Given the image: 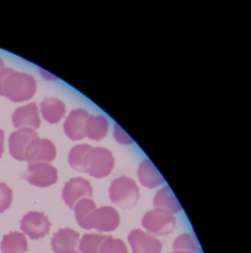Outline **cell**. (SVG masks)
<instances>
[{
    "mask_svg": "<svg viewBox=\"0 0 251 253\" xmlns=\"http://www.w3.org/2000/svg\"><path fill=\"white\" fill-rule=\"evenodd\" d=\"M36 91V81L32 75L11 68L0 69V95L20 103L30 100Z\"/></svg>",
    "mask_w": 251,
    "mask_h": 253,
    "instance_id": "1",
    "label": "cell"
},
{
    "mask_svg": "<svg viewBox=\"0 0 251 253\" xmlns=\"http://www.w3.org/2000/svg\"><path fill=\"white\" fill-rule=\"evenodd\" d=\"M114 164V156L110 149L103 146L92 147L85 159L83 172L95 178H103L112 172Z\"/></svg>",
    "mask_w": 251,
    "mask_h": 253,
    "instance_id": "2",
    "label": "cell"
},
{
    "mask_svg": "<svg viewBox=\"0 0 251 253\" xmlns=\"http://www.w3.org/2000/svg\"><path fill=\"white\" fill-rule=\"evenodd\" d=\"M110 201L122 209H129L137 204L140 198V188L132 178L122 176L112 181L109 188Z\"/></svg>",
    "mask_w": 251,
    "mask_h": 253,
    "instance_id": "3",
    "label": "cell"
},
{
    "mask_svg": "<svg viewBox=\"0 0 251 253\" xmlns=\"http://www.w3.org/2000/svg\"><path fill=\"white\" fill-rule=\"evenodd\" d=\"M21 178L37 187H49L58 180V171L48 163H36L29 164L27 169L21 174Z\"/></svg>",
    "mask_w": 251,
    "mask_h": 253,
    "instance_id": "4",
    "label": "cell"
},
{
    "mask_svg": "<svg viewBox=\"0 0 251 253\" xmlns=\"http://www.w3.org/2000/svg\"><path fill=\"white\" fill-rule=\"evenodd\" d=\"M142 224L150 233L164 236L174 232L177 220L174 214L155 209L144 214Z\"/></svg>",
    "mask_w": 251,
    "mask_h": 253,
    "instance_id": "5",
    "label": "cell"
},
{
    "mask_svg": "<svg viewBox=\"0 0 251 253\" xmlns=\"http://www.w3.org/2000/svg\"><path fill=\"white\" fill-rule=\"evenodd\" d=\"M20 229L32 240H38L46 236L50 232L51 223L44 212L31 211L20 220Z\"/></svg>",
    "mask_w": 251,
    "mask_h": 253,
    "instance_id": "6",
    "label": "cell"
},
{
    "mask_svg": "<svg viewBox=\"0 0 251 253\" xmlns=\"http://www.w3.org/2000/svg\"><path fill=\"white\" fill-rule=\"evenodd\" d=\"M57 156L55 145L48 139L35 137L29 143L25 153V161L29 164L51 163Z\"/></svg>",
    "mask_w": 251,
    "mask_h": 253,
    "instance_id": "7",
    "label": "cell"
},
{
    "mask_svg": "<svg viewBox=\"0 0 251 253\" xmlns=\"http://www.w3.org/2000/svg\"><path fill=\"white\" fill-rule=\"evenodd\" d=\"M93 187L89 180L77 177L66 182L63 189L62 197L66 205L73 210L76 203L82 198H92Z\"/></svg>",
    "mask_w": 251,
    "mask_h": 253,
    "instance_id": "8",
    "label": "cell"
},
{
    "mask_svg": "<svg viewBox=\"0 0 251 253\" xmlns=\"http://www.w3.org/2000/svg\"><path fill=\"white\" fill-rule=\"evenodd\" d=\"M128 242L133 253H161L162 244L158 238L140 229H134L128 235Z\"/></svg>",
    "mask_w": 251,
    "mask_h": 253,
    "instance_id": "9",
    "label": "cell"
},
{
    "mask_svg": "<svg viewBox=\"0 0 251 253\" xmlns=\"http://www.w3.org/2000/svg\"><path fill=\"white\" fill-rule=\"evenodd\" d=\"M79 232L71 228L60 229L51 238V249L54 253H79Z\"/></svg>",
    "mask_w": 251,
    "mask_h": 253,
    "instance_id": "10",
    "label": "cell"
},
{
    "mask_svg": "<svg viewBox=\"0 0 251 253\" xmlns=\"http://www.w3.org/2000/svg\"><path fill=\"white\" fill-rule=\"evenodd\" d=\"M90 115L86 109L82 108L72 110L64 123L66 135L73 140L83 139L85 137V126Z\"/></svg>",
    "mask_w": 251,
    "mask_h": 253,
    "instance_id": "11",
    "label": "cell"
},
{
    "mask_svg": "<svg viewBox=\"0 0 251 253\" xmlns=\"http://www.w3.org/2000/svg\"><path fill=\"white\" fill-rule=\"evenodd\" d=\"M38 137L37 132L33 128H21L14 131L8 140L10 154L14 159L25 161V153L30 142Z\"/></svg>",
    "mask_w": 251,
    "mask_h": 253,
    "instance_id": "12",
    "label": "cell"
},
{
    "mask_svg": "<svg viewBox=\"0 0 251 253\" xmlns=\"http://www.w3.org/2000/svg\"><path fill=\"white\" fill-rule=\"evenodd\" d=\"M119 214L112 207H102L97 209L93 214L92 229L100 232H111L119 226Z\"/></svg>",
    "mask_w": 251,
    "mask_h": 253,
    "instance_id": "13",
    "label": "cell"
},
{
    "mask_svg": "<svg viewBox=\"0 0 251 253\" xmlns=\"http://www.w3.org/2000/svg\"><path fill=\"white\" fill-rule=\"evenodd\" d=\"M12 122L15 128H39L41 120L36 103L33 102L16 109L12 115Z\"/></svg>",
    "mask_w": 251,
    "mask_h": 253,
    "instance_id": "14",
    "label": "cell"
},
{
    "mask_svg": "<svg viewBox=\"0 0 251 253\" xmlns=\"http://www.w3.org/2000/svg\"><path fill=\"white\" fill-rule=\"evenodd\" d=\"M137 175L140 183L147 189H154L165 182L156 166L148 158L140 163Z\"/></svg>",
    "mask_w": 251,
    "mask_h": 253,
    "instance_id": "15",
    "label": "cell"
},
{
    "mask_svg": "<svg viewBox=\"0 0 251 253\" xmlns=\"http://www.w3.org/2000/svg\"><path fill=\"white\" fill-rule=\"evenodd\" d=\"M109 129L110 123L106 115H90L85 126V137L100 141L107 137Z\"/></svg>",
    "mask_w": 251,
    "mask_h": 253,
    "instance_id": "16",
    "label": "cell"
},
{
    "mask_svg": "<svg viewBox=\"0 0 251 253\" xmlns=\"http://www.w3.org/2000/svg\"><path fill=\"white\" fill-rule=\"evenodd\" d=\"M153 205L156 210L172 214L179 212L181 210V204L169 186H165L156 192L153 198Z\"/></svg>",
    "mask_w": 251,
    "mask_h": 253,
    "instance_id": "17",
    "label": "cell"
},
{
    "mask_svg": "<svg viewBox=\"0 0 251 253\" xmlns=\"http://www.w3.org/2000/svg\"><path fill=\"white\" fill-rule=\"evenodd\" d=\"M96 210L97 205L91 198H85L79 200L73 208L78 225L87 230L92 229L91 220Z\"/></svg>",
    "mask_w": 251,
    "mask_h": 253,
    "instance_id": "18",
    "label": "cell"
},
{
    "mask_svg": "<svg viewBox=\"0 0 251 253\" xmlns=\"http://www.w3.org/2000/svg\"><path fill=\"white\" fill-rule=\"evenodd\" d=\"M40 107L44 119L52 124L60 122L66 112L64 103L54 97H46L41 103Z\"/></svg>",
    "mask_w": 251,
    "mask_h": 253,
    "instance_id": "19",
    "label": "cell"
},
{
    "mask_svg": "<svg viewBox=\"0 0 251 253\" xmlns=\"http://www.w3.org/2000/svg\"><path fill=\"white\" fill-rule=\"evenodd\" d=\"M0 250L2 253H26L29 251L26 235L21 232H10L2 238Z\"/></svg>",
    "mask_w": 251,
    "mask_h": 253,
    "instance_id": "20",
    "label": "cell"
},
{
    "mask_svg": "<svg viewBox=\"0 0 251 253\" xmlns=\"http://www.w3.org/2000/svg\"><path fill=\"white\" fill-rule=\"evenodd\" d=\"M92 147L89 144H79L73 146L69 155V163L72 168L83 172L85 159Z\"/></svg>",
    "mask_w": 251,
    "mask_h": 253,
    "instance_id": "21",
    "label": "cell"
},
{
    "mask_svg": "<svg viewBox=\"0 0 251 253\" xmlns=\"http://www.w3.org/2000/svg\"><path fill=\"white\" fill-rule=\"evenodd\" d=\"M106 238V235L100 234H85L79 242V250L82 253H100V247Z\"/></svg>",
    "mask_w": 251,
    "mask_h": 253,
    "instance_id": "22",
    "label": "cell"
},
{
    "mask_svg": "<svg viewBox=\"0 0 251 253\" xmlns=\"http://www.w3.org/2000/svg\"><path fill=\"white\" fill-rule=\"evenodd\" d=\"M100 253H128V251L122 240L106 236L100 247Z\"/></svg>",
    "mask_w": 251,
    "mask_h": 253,
    "instance_id": "23",
    "label": "cell"
},
{
    "mask_svg": "<svg viewBox=\"0 0 251 253\" xmlns=\"http://www.w3.org/2000/svg\"><path fill=\"white\" fill-rule=\"evenodd\" d=\"M174 250H199L197 242L190 234H181L177 237L173 244Z\"/></svg>",
    "mask_w": 251,
    "mask_h": 253,
    "instance_id": "24",
    "label": "cell"
},
{
    "mask_svg": "<svg viewBox=\"0 0 251 253\" xmlns=\"http://www.w3.org/2000/svg\"><path fill=\"white\" fill-rule=\"evenodd\" d=\"M12 201V189L6 183L0 182V214L11 207Z\"/></svg>",
    "mask_w": 251,
    "mask_h": 253,
    "instance_id": "25",
    "label": "cell"
},
{
    "mask_svg": "<svg viewBox=\"0 0 251 253\" xmlns=\"http://www.w3.org/2000/svg\"><path fill=\"white\" fill-rule=\"evenodd\" d=\"M113 136L114 140L119 144L131 145L134 143L132 137L118 124H115L113 128Z\"/></svg>",
    "mask_w": 251,
    "mask_h": 253,
    "instance_id": "26",
    "label": "cell"
},
{
    "mask_svg": "<svg viewBox=\"0 0 251 253\" xmlns=\"http://www.w3.org/2000/svg\"><path fill=\"white\" fill-rule=\"evenodd\" d=\"M4 140H5V133L3 130L0 129V158H2L4 152Z\"/></svg>",
    "mask_w": 251,
    "mask_h": 253,
    "instance_id": "27",
    "label": "cell"
},
{
    "mask_svg": "<svg viewBox=\"0 0 251 253\" xmlns=\"http://www.w3.org/2000/svg\"><path fill=\"white\" fill-rule=\"evenodd\" d=\"M171 253H202V252L201 249H199L194 251H192V250H174V252Z\"/></svg>",
    "mask_w": 251,
    "mask_h": 253,
    "instance_id": "28",
    "label": "cell"
},
{
    "mask_svg": "<svg viewBox=\"0 0 251 253\" xmlns=\"http://www.w3.org/2000/svg\"><path fill=\"white\" fill-rule=\"evenodd\" d=\"M2 67H4V63L2 59L0 58V69H2Z\"/></svg>",
    "mask_w": 251,
    "mask_h": 253,
    "instance_id": "29",
    "label": "cell"
}]
</instances>
